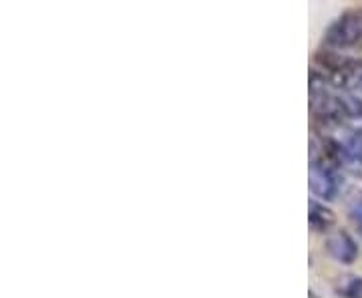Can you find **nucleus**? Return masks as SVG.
Returning <instances> with one entry per match:
<instances>
[{
  "instance_id": "nucleus-9",
  "label": "nucleus",
  "mask_w": 362,
  "mask_h": 298,
  "mask_svg": "<svg viewBox=\"0 0 362 298\" xmlns=\"http://www.w3.org/2000/svg\"><path fill=\"white\" fill-rule=\"evenodd\" d=\"M354 87L362 89V69H361V73H358V77H356V83H354Z\"/></svg>"
},
{
  "instance_id": "nucleus-4",
  "label": "nucleus",
  "mask_w": 362,
  "mask_h": 298,
  "mask_svg": "<svg viewBox=\"0 0 362 298\" xmlns=\"http://www.w3.org/2000/svg\"><path fill=\"white\" fill-rule=\"evenodd\" d=\"M308 222L316 232H326L334 226V214L318 202H310Z\"/></svg>"
},
{
  "instance_id": "nucleus-2",
  "label": "nucleus",
  "mask_w": 362,
  "mask_h": 298,
  "mask_svg": "<svg viewBox=\"0 0 362 298\" xmlns=\"http://www.w3.org/2000/svg\"><path fill=\"white\" fill-rule=\"evenodd\" d=\"M310 190L314 195L322 200H334L338 194V178L334 168L324 164H312L310 168Z\"/></svg>"
},
{
  "instance_id": "nucleus-3",
  "label": "nucleus",
  "mask_w": 362,
  "mask_h": 298,
  "mask_svg": "<svg viewBox=\"0 0 362 298\" xmlns=\"http://www.w3.org/2000/svg\"><path fill=\"white\" fill-rule=\"evenodd\" d=\"M326 250L332 258L342 264H352L358 256V246L346 232L332 234L326 242Z\"/></svg>"
},
{
  "instance_id": "nucleus-7",
  "label": "nucleus",
  "mask_w": 362,
  "mask_h": 298,
  "mask_svg": "<svg viewBox=\"0 0 362 298\" xmlns=\"http://www.w3.org/2000/svg\"><path fill=\"white\" fill-rule=\"evenodd\" d=\"M349 216L356 230L362 234V194H356L349 202Z\"/></svg>"
},
{
  "instance_id": "nucleus-8",
  "label": "nucleus",
  "mask_w": 362,
  "mask_h": 298,
  "mask_svg": "<svg viewBox=\"0 0 362 298\" xmlns=\"http://www.w3.org/2000/svg\"><path fill=\"white\" fill-rule=\"evenodd\" d=\"M342 294L346 298H362V278H352L349 285L344 286Z\"/></svg>"
},
{
  "instance_id": "nucleus-1",
  "label": "nucleus",
  "mask_w": 362,
  "mask_h": 298,
  "mask_svg": "<svg viewBox=\"0 0 362 298\" xmlns=\"http://www.w3.org/2000/svg\"><path fill=\"white\" fill-rule=\"evenodd\" d=\"M362 40V13H346L326 33V45L352 47Z\"/></svg>"
},
{
  "instance_id": "nucleus-6",
  "label": "nucleus",
  "mask_w": 362,
  "mask_h": 298,
  "mask_svg": "<svg viewBox=\"0 0 362 298\" xmlns=\"http://www.w3.org/2000/svg\"><path fill=\"white\" fill-rule=\"evenodd\" d=\"M344 149H346L349 159H352V161H356V164H361L362 166V130L350 131V135L346 137Z\"/></svg>"
},
{
  "instance_id": "nucleus-5",
  "label": "nucleus",
  "mask_w": 362,
  "mask_h": 298,
  "mask_svg": "<svg viewBox=\"0 0 362 298\" xmlns=\"http://www.w3.org/2000/svg\"><path fill=\"white\" fill-rule=\"evenodd\" d=\"M338 101H340L342 115L349 117V119H361L362 117V99L354 97V95H349V93H344V95H340V97H338Z\"/></svg>"
}]
</instances>
